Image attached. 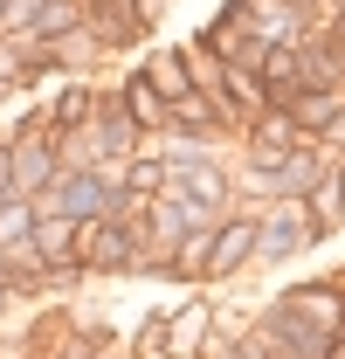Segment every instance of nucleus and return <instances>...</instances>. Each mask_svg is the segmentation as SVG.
<instances>
[{"label": "nucleus", "instance_id": "1", "mask_svg": "<svg viewBox=\"0 0 345 359\" xmlns=\"http://www.w3.org/2000/svg\"><path fill=\"white\" fill-rule=\"evenodd\" d=\"M345 332V283L339 276H304L283 283L262 311V339L276 359H325V346Z\"/></svg>", "mask_w": 345, "mask_h": 359}, {"label": "nucleus", "instance_id": "2", "mask_svg": "<svg viewBox=\"0 0 345 359\" xmlns=\"http://www.w3.org/2000/svg\"><path fill=\"white\" fill-rule=\"evenodd\" d=\"M35 208L69 215V222H90V215H118L125 194H118V173H111V166H62V173L35 194Z\"/></svg>", "mask_w": 345, "mask_h": 359}, {"label": "nucleus", "instance_id": "3", "mask_svg": "<svg viewBox=\"0 0 345 359\" xmlns=\"http://www.w3.org/2000/svg\"><path fill=\"white\" fill-rule=\"evenodd\" d=\"M166 166H172V187H180L187 201H201V208H215V215H228V208H235V173H228V166L215 159V145L172 138Z\"/></svg>", "mask_w": 345, "mask_h": 359}, {"label": "nucleus", "instance_id": "4", "mask_svg": "<svg viewBox=\"0 0 345 359\" xmlns=\"http://www.w3.org/2000/svg\"><path fill=\"white\" fill-rule=\"evenodd\" d=\"M318 249V235H311V208L304 201H262L256 208V263H297Z\"/></svg>", "mask_w": 345, "mask_h": 359}, {"label": "nucleus", "instance_id": "5", "mask_svg": "<svg viewBox=\"0 0 345 359\" xmlns=\"http://www.w3.org/2000/svg\"><path fill=\"white\" fill-rule=\"evenodd\" d=\"M256 208L262 201H235L215 222V242H208V276L215 283H228V276H242V269L256 263Z\"/></svg>", "mask_w": 345, "mask_h": 359}, {"label": "nucleus", "instance_id": "6", "mask_svg": "<svg viewBox=\"0 0 345 359\" xmlns=\"http://www.w3.org/2000/svg\"><path fill=\"white\" fill-rule=\"evenodd\" d=\"M215 297H187L180 311H166V359H201L215 346Z\"/></svg>", "mask_w": 345, "mask_h": 359}, {"label": "nucleus", "instance_id": "7", "mask_svg": "<svg viewBox=\"0 0 345 359\" xmlns=\"http://www.w3.org/2000/svg\"><path fill=\"white\" fill-rule=\"evenodd\" d=\"M304 208H311V235H318V249L332 242V235H345V166L339 152H332V166L304 187Z\"/></svg>", "mask_w": 345, "mask_h": 359}, {"label": "nucleus", "instance_id": "8", "mask_svg": "<svg viewBox=\"0 0 345 359\" xmlns=\"http://www.w3.org/2000/svg\"><path fill=\"white\" fill-rule=\"evenodd\" d=\"M283 111L297 118L304 138H325L332 125H339V111H345V83H297L290 97H283Z\"/></svg>", "mask_w": 345, "mask_h": 359}, {"label": "nucleus", "instance_id": "9", "mask_svg": "<svg viewBox=\"0 0 345 359\" xmlns=\"http://www.w3.org/2000/svg\"><path fill=\"white\" fill-rule=\"evenodd\" d=\"M69 249H76V222L35 208V222H28V256H35V263H69Z\"/></svg>", "mask_w": 345, "mask_h": 359}, {"label": "nucleus", "instance_id": "10", "mask_svg": "<svg viewBox=\"0 0 345 359\" xmlns=\"http://www.w3.org/2000/svg\"><path fill=\"white\" fill-rule=\"evenodd\" d=\"M166 187H172L166 152H131V159H118V194H131V201H152V194H166Z\"/></svg>", "mask_w": 345, "mask_h": 359}, {"label": "nucleus", "instance_id": "11", "mask_svg": "<svg viewBox=\"0 0 345 359\" xmlns=\"http://www.w3.org/2000/svg\"><path fill=\"white\" fill-rule=\"evenodd\" d=\"M256 76H262V90H269V104H283V97L304 83V48L297 42H269L262 62H256Z\"/></svg>", "mask_w": 345, "mask_h": 359}, {"label": "nucleus", "instance_id": "12", "mask_svg": "<svg viewBox=\"0 0 345 359\" xmlns=\"http://www.w3.org/2000/svg\"><path fill=\"white\" fill-rule=\"evenodd\" d=\"M118 104L131 111V125H138L145 138H166V97L152 90V76H145V69H138V76L118 90Z\"/></svg>", "mask_w": 345, "mask_h": 359}, {"label": "nucleus", "instance_id": "13", "mask_svg": "<svg viewBox=\"0 0 345 359\" xmlns=\"http://www.w3.org/2000/svg\"><path fill=\"white\" fill-rule=\"evenodd\" d=\"M42 111H48V132H55V138H62V132H83L90 118H97V90H90V83H69L55 104H42Z\"/></svg>", "mask_w": 345, "mask_h": 359}, {"label": "nucleus", "instance_id": "14", "mask_svg": "<svg viewBox=\"0 0 345 359\" xmlns=\"http://www.w3.org/2000/svg\"><path fill=\"white\" fill-rule=\"evenodd\" d=\"M145 76H152V90H159L166 104L194 90V83H187V55H180V42H159V48H152V55H145Z\"/></svg>", "mask_w": 345, "mask_h": 359}, {"label": "nucleus", "instance_id": "15", "mask_svg": "<svg viewBox=\"0 0 345 359\" xmlns=\"http://www.w3.org/2000/svg\"><path fill=\"white\" fill-rule=\"evenodd\" d=\"M180 55H187V83L201 90V97H221V69H228V62L215 55V42L194 35V42H180Z\"/></svg>", "mask_w": 345, "mask_h": 359}, {"label": "nucleus", "instance_id": "16", "mask_svg": "<svg viewBox=\"0 0 345 359\" xmlns=\"http://www.w3.org/2000/svg\"><path fill=\"white\" fill-rule=\"evenodd\" d=\"M131 359H166V311H152L131 339Z\"/></svg>", "mask_w": 345, "mask_h": 359}, {"label": "nucleus", "instance_id": "17", "mask_svg": "<svg viewBox=\"0 0 345 359\" xmlns=\"http://www.w3.org/2000/svg\"><path fill=\"white\" fill-rule=\"evenodd\" d=\"M166 14H172V0H131V21H138L145 35H152V28H159Z\"/></svg>", "mask_w": 345, "mask_h": 359}, {"label": "nucleus", "instance_id": "18", "mask_svg": "<svg viewBox=\"0 0 345 359\" xmlns=\"http://www.w3.org/2000/svg\"><path fill=\"white\" fill-rule=\"evenodd\" d=\"M0 194H14V145L0 138Z\"/></svg>", "mask_w": 345, "mask_h": 359}, {"label": "nucleus", "instance_id": "19", "mask_svg": "<svg viewBox=\"0 0 345 359\" xmlns=\"http://www.w3.org/2000/svg\"><path fill=\"white\" fill-rule=\"evenodd\" d=\"M304 14H311V21H325V14H332V7H325V0H297Z\"/></svg>", "mask_w": 345, "mask_h": 359}, {"label": "nucleus", "instance_id": "20", "mask_svg": "<svg viewBox=\"0 0 345 359\" xmlns=\"http://www.w3.org/2000/svg\"><path fill=\"white\" fill-rule=\"evenodd\" d=\"M325 359H345V332H339V339H332V346H325Z\"/></svg>", "mask_w": 345, "mask_h": 359}, {"label": "nucleus", "instance_id": "21", "mask_svg": "<svg viewBox=\"0 0 345 359\" xmlns=\"http://www.w3.org/2000/svg\"><path fill=\"white\" fill-rule=\"evenodd\" d=\"M0 7H7V0H0Z\"/></svg>", "mask_w": 345, "mask_h": 359}]
</instances>
